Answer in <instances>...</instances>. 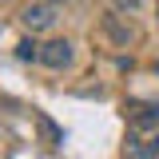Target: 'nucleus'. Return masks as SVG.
Returning <instances> with one entry per match:
<instances>
[{
  "label": "nucleus",
  "mask_w": 159,
  "mask_h": 159,
  "mask_svg": "<svg viewBox=\"0 0 159 159\" xmlns=\"http://www.w3.org/2000/svg\"><path fill=\"white\" fill-rule=\"evenodd\" d=\"M72 60H76L72 40H48V44H40V64H44V68H52V72L72 68Z\"/></svg>",
  "instance_id": "obj_4"
},
{
  "label": "nucleus",
  "mask_w": 159,
  "mask_h": 159,
  "mask_svg": "<svg viewBox=\"0 0 159 159\" xmlns=\"http://www.w3.org/2000/svg\"><path fill=\"white\" fill-rule=\"evenodd\" d=\"M123 119L135 131H151V127H159V103L155 99H127L123 103Z\"/></svg>",
  "instance_id": "obj_3"
},
{
  "label": "nucleus",
  "mask_w": 159,
  "mask_h": 159,
  "mask_svg": "<svg viewBox=\"0 0 159 159\" xmlns=\"http://www.w3.org/2000/svg\"><path fill=\"white\" fill-rule=\"evenodd\" d=\"M99 32L111 40L116 48H127V44H135V36H139V32H135V24L123 16V12H116V8H107V12L99 16Z\"/></svg>",
  "instance_id": "obj_2"
},
{
  "label": "nucleus",
  "mask_w": 159,
  "mask_h": 159,
  "mask_svg": "<svg viewBox=\"0 0 159 159\" xmlns=\"http://www.w3.org/2000/svg\"><path fill=\"white\" fill-rule=\"evenodd\" d=\"M155 16H159V4H155Z\"/></svg>",
  "instance_id": "obj_7"
},
{
  "label": "nucleus",
  "mask_w": 159,
  "mask_h": 159,
  "mask_svg": "<svg viewBox=\"0 0 159 159\" xmlns=\"http://www.w3.org/2000/svg\"><path fill=\"white\" fill-rule=\"evenodd\" d=\"M16 60H24V64H40V44H36V36L16 44Z\"/></svg>",
  "instance_id": "obj_5"
},
{
  "label": "nucleus",
  "mask_w": 159,
  "mask_h": 159,
  "mask_svg": "<svg viewBox=\"0 0 159 159\" xmlns=\"http://www.w3.org/2000/svg\"><path fill=\"white\" fill-rule=\"evenodd\" d=\"M143 4H147V0H111V8H116V12H123V16H135Z\"/></svg>",
  "instance_id": "obj_6"
},
{
  "label": "nucleus",
  "mask_w": 159,
  "mask_h": 159,
  "mask_svg": "<svg viewBox=\"0 0 159 159\" xmlns=\"http://www.w3.org/2000/svg\"><path fill=\"white\" fill-rule=\"evenodd\" d=\"M60 16H64V8L52 4V0H28V4L20 8V24H24L32 36H36V32H52Z\"/></svg>",
  "instance_id": "obj_1"
}]
</instances>
